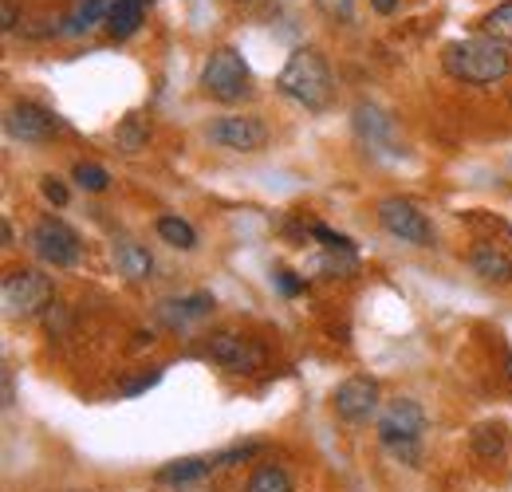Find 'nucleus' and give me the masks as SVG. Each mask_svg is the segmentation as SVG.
<instances>
[{
    "label": "nucleus",
    "mask_w": 512,
    "mask_h": 492,
    "mask_svg": "<svg viewBox=\"0 0 512 492\" xmlns=\"http://www.w3.org/2000/svg\"><path fill=\"white\" fill-rule=\"evenodd\" d=\"M40 189H44V197H48L52 205H67V185L60 182V178H44Z\"/></svg>",
    "instance_id": "nucleus-30"
},
{
    "label": "nucleus",
    "mask_w": 512,
    "mask_h": 492,
    "mask_svg": "<svg viewBox=\"0 0 512 492\" xmlns=\"http://www.w3.org/2000/svg\"><path fill=\"white\" fill-rule=\"evenodd\" d=\"M316 4H320L323 16H331V20H351V12H355L351 0H316Z\"/></svg>",
    "instance_id": "nucleus-27"
},
{
    "label": "nucleus",
    "mask_w": 512,
    "mask_h": 492,
    "mask_svg": "<svg viewBox=\"0 0 512 492\" xmlns=\"http://www.w3.org/2000/svg\"><path fill=\"white\" fill-rule=\"evenodd\" d=\"M469 449H473L481 461L505 457V449H509V426H505V422H481L477 430L469 433Z\"/></svg>",
    "instance_id": "nucleus-13"
},
{
    "label": "nucleus",
    "mask_w": 512,
    "mask_h": 492,
    "mask_svg": "<svg viewBox=\"0 0 512 492\" xmlns=\"http://www.w3.org/2000/svg\"><path fill=\"white\" fill-rule=\"evenodd\" d=\"M4 126H8V134L20 138V142H48V138L60 130L56 115L44 111V107H36V103H12Z\"/></svg>",
    "instance_id": "nucleus-11"
},
{
    "label": "nucleus",
    "mask_w": 512,
    "mask_h": 492,
    "mask_svg": "<svg viewBox=\"0 0 512 492\" xmlns=\"http://www.w3.org/2000/svg\"><path fill=\"white\" fill-rule=\"evenodd\" d=\"M209 142H217L225 150H237V154H256L268 142V130L253 115H225V119L209 126Z\"/></svg>",
    "instance_id": "nucleus-9"
},
{
    "label": "nucleus",
    "mask_w": 512,
    "mask_h": 492,
    "mask_svg": "<svg viewBox=\"0 0 512 492\" xmlns=\"http://www.w3.org/2000/svg\"><path fill=\"white\" fill-rule=\"evenodd\" d=\"M158 378H162V367L146 370V374H138V378H130V382H123V398H138V394H146L150 386H158Z\"/></svg>",
    "instance_id": "nucleus-25"
},
{
    "label": "nucleus",
    "mask_w": 512,
    "mask_h": 492,
    "mask_svg": "<svg viewBox=\"0 0 512 492\" xmlns=\"http://www.w3.org/2000/svg\"><path fill=\"white\" fill-rule=\"evenodd\" d=\"M213 469H217L213 457H178V461L158 469V485H190V481L209 477Z\"/></svg>",
    "instance_id": "nucleus-14"
},
{
    "label": "nucleus",
    "mask_w": 512,
    "mask_h": 492,
    "mask_svg": "<svg viewBox=\"0 0 512 492\" xmlns=\"http://www.w3.org/2000/svg\"><path fill=\"white\" fill-rule=\"evenodd\" d=\"M276 87H280L288 99H296L300 107L323 111L327 99H331V71H327V60H323L316 48H296V52L288 56V63H284V71L276 75Z\"/></svg>",
    "instance_id": "nucleus-2"
},
{
    "label": "nucleus",
    "mask_w": 512,
    "mask_h": 492,
    "mask_svg": "<svg viewBox=\"0 0 512 492\" xmlns=\"http://www.w3.org/2000/svg\"><path fill=\"white\" fill-rule=\"evenodd\" d=\"M32 252H36L44 264L71 268V264L79 260V237L67 229L64 221H56V217H44V221L32 229Z\"/></svg>",
    "instance_id": "nucleus-7"
},
{
    "label": "nucleus",
    "mask_w": 512,
    "mask_h": 492,
    "mask_svg": "<svg viewBox=\"0 0 512 492\" xmlns=\"http://www.w3.org/2000/svg\"><path fill=\"white\" fill-rule=\"evenodd\" d=\"M469 264H473V272H477L481 280H489V284H509L512 280V256L501 245L481 241V245L469 252Z\"/></svg>",
    "instance_id": "nucleus-12"
},
{
    "label": "nucleus",
    "mask_w": 512,
    "mask_h": 492,
    "mask_svg": "<svg viewBox=\"0 0 512 492\" xmlns=\"http://www.w3.org/2000/svg\"><path fill=\"white\" fill-rule=\"evenodd\" d=\"M115 260H119L123 276H130V280H150V272H154V256H150V248L134 245V241L119 245Z\"/></svg>",
    "instance_id": "nucleus-18"
},
{
    "label": "nucleus",
    "mask_w": 512,
    "mask_h": 492,
    "mask_svg": "<svg viewBox=\"0 0 512 492\" xmlns=\"http://www.w3.org/2000/svg\"><path fill=\"white\" fill-rule=\"evenodd\" d=\"M52 280L36 268H16L4 276V308L8 315H40V311L52 308Z\"/></svg>",
    "instance_id": "nucleus-4"
},
{
    "label": "nucleus",
    "mask_w": 512,
    "mask_h": 492,
    "mask_svg": "<svg viewBox=\"0 0 512 492\" xmlns=\"http://www.w3.org/2000/svg\"><path fill=\"white\" fill-rule=\"evenodd\" d=\"M197 492H217V489H197Z\"/></svg>",
    "instance_id": "nucleus-35"
},
{
    "label": "nucleus",
    "mask_w": 512,
    "mask_h": 492,
    "mask_svg": "<svg viewBox=\"0 0 512 492\" xmlns=\"http://www.w3.org/2000/svg\"><path fill=\"white\" fill-rule=\"evenodd\" d=\"M71 178L79 182V189H87V193H103L111 185V174L103 166H95V162H75L71 166Z\"/></svg>",
    "instance_id": "nucleus-21"
},
{
    "label": "nucleus",
    "mask_w": 512,
    "mask_h": 492,
    "mask_svg": "<svg viewBox=\"0 0 512 492\" xmlns=\"http://www.w3.org/2000/svg\"><path fill=\"white\" fill-rule=\"evenodd\" d=\"M158 237H162L166 245L186 248V252L197 245V233H193V225H190V221H182V217H158Z\"/></svg>",
    "instance_id": "nucleus-19"
},
{
    "label": "nucleus",
    "mask_w": 512,
    "mask_h": 492,
    "mask_svg": "<svg viewBox=\"0 0 512 492\" xmlns=\"http://www.w3.org/2000/svg\"><path fill=\"white\" fill-rule=\"evenodd\" d=\"M371 4H375L379 12H394V4H398V0H371Z\"/></svg>",
    "instance_id": "nucleus-34"
},
{
    "label": "nucleus",
    "mask_w": 512,
    "mask_h": 492,
    "mask_svg": "<svg viewBox=\"0 0 512 492\" xmlns=\"http://www.w3.org/2000/svg\"><path fill=\"white\" fill-rule=\"evenodd\" d=\"M107 12H111V8H107L103 0H87V4L79 8V20H83V24H95V20H107Z\"/></svg>",
    "instance_id": "nucleus-31"
},
{
    "label": "nucleus",
    "mask_w": 512,
    "mask_h": 492,
    "mask_svg": "<svg viewBox=\"0 0 512 492\" xmlns=\"http://www.w3.org/2000/svg\"><path fill=\"white\" fill-rule=\"evenodd\" d=\"M4 28H16V8H12V0H4Z\"/></svg>",
    "instance_id": "nucleus-33"
},
{
    "label": "nucleus",
    "mask_w": 512,
    "mask_h": 492,
    "mask_svg": "<svg viewBox=\"0 0 512 492\" xmlns=\"http://www.w3.org/2000/svg\"><path fill=\"white\" fill-rule=\"evenodd\" d=\"M379 225L390 237H398L402 245H434V229L426 221V213H418V205L402 201V197H386L379 201Z\"/></svg>",
    "instance_id": "nucleus-5"
},
{
    "label": "nucleus",
    "mask_w": 512,
    "mask_h": 492,
    "mask_svg": "<svg viewBox=\"0 0 512 492\" xmlns=\"http://www.w3.org/2000/svg\"><path fill=\"white\" fill-rule=\"evenodd\" d=\"M442 63L453 79L461 83H473V87H485V83H497L509 75V52L505 44L489 40V36H477V40H457L442 52Z\"/></svg>",
    "instance_id": "nucleus-1"
},
{
    "label": "nucleus",
    "mask_w": 512,
    "mask_h": 492,
    "mask_svg": "<svg viewBox=\"0 0 512 492\" xmlns=\"http://www.w3.org/2000/svg\"><path fill=\"white\" fill-rule=\"evenodd\" d=\"M398 461H406V465H418L422 461V449H418V441H394V445H386Z\"/></svg>",
    "instance_id": "nucleus-28"
},
{
    "label": "nucleus",
    "mask_w": 512,
    "mask_h": 492,
    "mask_svg": "<svg viewBox=\"0 0 512 492\" xmlns=\"http://www.w3.org/2000/svg\"><path fill=\"white\" fill-rule=\"evenodd\" d=\"M316 268L327 272V276H351L359 268V260H355V252H327V256L316 260Z\"/></svg>",
    "instance_id": "nucleus-23"
},
{
    "label": "nucleus",
    "mask_w": 512,
    "mask_h": 492,
    "mask_svg": "<svg viewBox=\"0 0 512 492\" xmlns=\"http://www.w3.org/2000/svg\"><path fill=\"white\" fill-rule=\"evenodd\" d=\"M138 24H142V0H115V4H111V12H107V32H111L115 40L134 36Z\"/></svg>",
    "instance_id": "nucleus-15"
},
{
    "label": "nucleus",
    "mask_w": 512,
    "mask_h": 492,
    "mask_svg": "<svg viewBox=\"0 0 512 492\" xmlns=\"http://www.w3.org/2000/svg\"><path fill=\"white\" fill-rule=\"evenodd\" d=\"M485 36L497 40V44H505V48H512V0L509 4H497V8L485 16Z\"/></svg>",
    "instance_id": "nucleus-20"
},
{
    "label": "nucleus",
    "mask_w": 512,
    "mask_h": 492,
    "mask_svg": "<svg viewBox=\"0 0 512 492\" xmlns=\"http://www.w3.org/2000/svg\"><path fill=\"white\" fill-rule=\"evenodd\" d=\"M426 430V414L414 398H394L386 402V410L379 414V437L383 445H394V441H418Z\"/></svg>",
    "instance_id": "nucleus-10"
},
{
    "label": "nucleus",
    "mask_w": 512,
    "mask_h": 492,
    "mask_svg": "<svg viewBox=\"0 0 512 492\" xmlns=\"http://www.w3.org/2000/svg\"><path fill=\"white\" fill-rule=\"evenodd\" d=\"M205 355L217 363V367L233 370V374H253L264 363V347L256 339H245L237 331H217L209 343H205Z\"/></svg>",
    "instance_id": "nucleus-6"
},
{
    "label": "nucleus",
    "mask_w": 512,
    "mask_h": 492,
    "mask_svg": "<svg viewBox=\"0 0 512 492\" xmlns=\"http://www.w3.org/2000/svg\"><path fill=\"white\" fill-rule=\"evenodd\" d=\"M331 406H335V414L343 422H367L375 414V406H379V382L367 378V374H355V378L335 386Z\"/></svg>",
    "instance_id": "nucleus-8"
},
{
    "label": "nucleus",
    "mask_w": 512,
    "mask_h": 492,
    "mask_svg": "<svg viewBox=\"0 0 512 492\" xmlns=\"http://www.w3.org/2000/svg\"><path fill=\"white\" fill-rule=\"evenodd\" d=\"M115 138H119V146H123V150H142V146H146V138H150V126H146L142 115H130V119L119 123Z\"/></svg>",
    "instance_id": "nucleus-22"
},
{
    "label": "nucleus",
    "mask_w": 512,
    "mask_h": 492,
    "mask_svg": "<svg viewBox=\"0 0 512 492\" xmlns=\"http://www.w3.org/2000/svg\"><path fill=\"white\" fill-rule=\"evenodd\" d=\"M67 327V311H64V304H52L48 308V331L56 335V331H64Z\"/></svg>",
    "instance_id": "nucleus-32"
},
{
    "label": "nucleus",
    "mask_w": 512,
    "mask_h": 492,
    "mask_svg": "<svg viewBox=\"0 0 512 492\" xmlns=\"http://www.w3.org/2000/svg\"><path fill=\"white\" fill-rule=\"evenodd\" d=\"M201 87H205V95H213L221 103H241L253 95V75L233 48H217L201 67Z\"/></svg>",
    "instance_id": "nucleus-3"
},
{
    "label": "nucleus",
    "mask_w": 512,
    "mask_h": 492,
    "mask_svg": "<svg viewBox=\"0 0 512 492\" xmlns=\"http://www.w3.org/2000/svg\"><path fill=\"white\" fill-rule=\"evenodd\" d=\"M276 288H280L284 296H300V292H304V280H296V272L280 268V272H276Z\"/></svg>",
    "instance_id": "nucleus-29"
},
{
    "label": "nucleus",
    "mask_w": 512,
    "mask_h": 492,
    "mask_svg": "<svg viewBox=\"0 0 512 492\" xmlns=\"http://www.w3.org/2000/svg\"><path fill=\"white\" fill-rule=\"evenodd\" d=\"M209 311H213V296H209V292H193L186 300L162 304L166 323H174V327H182V323H190V319H201V315H209Z\"/></svg>",
    "instance_id": "nucleus-16"
},
{
    "label": "nucleus",
    "mask_w": 512,
    "mask_h": 492,
    "mask_svg": "<svg viewBox=\"0 0 512 492\" xmlns=\"http://www.w3.org/2000/svg\"><path fill=\"white\" fill-rule=\"evenodd\" d=\"M245 492H292V477H288L284 465L264 461V465H256L253 469V477H249Z\"/></svg>",
    "instance_id": "nucleus-17"
},
{
    "label": "nucleus",
    "mask_w": 512,
    "mask_h": 492,
    "mask_svg": "<svg viewBox=\"0 0 512 492\" xmlns=\"http://www.w3.org/2000/svg\"><path fill=\"white\" fill-rule=\"evenodd\" d=\"M312 237H316L327 252H355L351 237H343V233H335V229H327V225H312Z\"/></svg>",
    "instance_id": "nucleus-24"
},
{
    "label": "nucleus",
    "mask_w": 512,
    "mask_h": 492,
    "mask_svg": "<svg viewBox=\"0 0 512 492\" xmlns=\"http://www.w3.org/2000/svg\"><path fill=\"white\" fill-rule=\"evenodd\" d=\"M256 449H260L256 441H245V445H233V449H225V453H217V457H213V465H217V469H225V465H237V461H249V457H253Z\"/></svg>",
    "instance_id": "nucleus-26"
}]
</instances>
